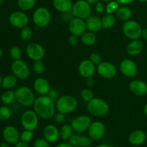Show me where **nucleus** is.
<instances>
[{"instance_id":"nucleus-62","label":"nucleus","mask_w":147,"mask_h":147,"mask_svg":"<svg viewBox=\"0 0 147 147\" xmlns=\"http://www.w3.org/2000/svg\"><path fill=\"white\" fill-rule=\"evenodd\" d=\"M3 4V0H0V6L2 5Z\"/></svg>"},{"instance_id":"nucleus-13","label":"nucleus","mask_w":147,"mask_h":147,"mask_svg":"<svg viewBox=\"0 0 147 147\" xmlns=\"http://www.w3.org/2000/svg\"><path fill=\"white\" fill-rule=\"evenodd\" d=\"M26 53L29 58L34 61L41 60L45 56V50L42 46L37 42L30 43L26 48Z\"/></svg>"},{"instance_id":"nucleus-16","label":"nucleus","mask_w":147,"mask_h":147,"mask_svg":"<svg viewBox=\"0 0 147 147\" xmlns=\"http://www.w3.org/2000/svg\"><path fill=\"white\" fill-rule=\"evenodd\" d=\"M3 139L9 144H16L20 139V134L18 130L13 126H8L2 131Z\"/></svg>"},{"instance_id":"nucleus-58","label":"nucleus","mask_w":147,"mask_h":147,"mask_svg":"<svg viewBox=\"0 0 147 147\" xmlns=\"http://www.w3.org/2000/svg\"><path fill=\"white\" fill-rule=\"evenodd\" d=\"M2 55H3L2 50H1V49L0 48V59H1V57H2Z\"/></svg>"},{"instance_id":"nucleus-2","label":"nucleus","mask_w":147,"mask_h":147,"mask_svg":"<svg viewBox=\"0 0 147 147\" xmlns=\"http://www.w3.org/2000/svg\"><path fill=\"white\" fill-rule=\"evenodd\" d=\"M88 111L92 116L96 117H102L108 113L109 111V106L106 100L101 98H93L92 100L88 102Z\"/></svg>"},{"instance_id":"nucleus-46","label":"nucleus","mask_w":147,"mask_h":147,"mask_svg":"<svg viewBox=\"0 0 147 147\" xmlns=\"http://www.w3.org/2000/svg\"><path fill=\"white\" fill-rule=\"evenodd\" d=\"M78 36L73 35L72 34L71 36H70L68 38V43L72 46H75L78 44Z\"/></svg>"},{"instance_id":"nucleus-59","label":"nucleus","mask_w":147,"mask_h":147,"mask_svg":"<svg viewBox=\"0 0 147 147\" xmlns=\"http://www.w3.org/2000/svg\"><path fill=\"white\" fill-rule=\"evenodd\" d=\"M2 78H1V76L0 75V86H1V83H2Z\"/></svg>"},{"instance_id":"nucleus-31","label":"nucleus","mask_w":147,"mask_h":147,"mask_svg":"<svg viewBox=\"0 0 147 147\" xmlns=\"http://www.w3.org/2000/svg\"><path fill=\"white\" fill-rule=\"evenodd\" d=\"M36 0H17V6L23 11H30L34 8Z\"/></svg>"},{"instance_id":"nucleus-15","label":"nucleus","mask_w":147,"mask_h":147,"mask_svg":"<svg viewBox=\"0 0 147 147\" xmlns=\"http://www.w3.org/2000/svg\"><path fill=\"white\" fill-rule=\"evenodd\" d=\"M88 136L93 141H98L101 139L106 133V126L102 122L94 121L92 122L89 127Z\"/></svg>"},{"instance_id":"nucleus-39","label":"nucleus","mask_w":147,"mask_h":147,"mask_svg":"<svg viewBox=\"0 0 147 147\" xmlns=\"http://www.w3.org/2000/svg\"><path fill=\"white\" fill-rule=\"evenodd\" d=\"M11 116V111L7 106L0 107V120L7 121Z\"/></svg>"},{"instance_id":"nucleus-25","label":"nucleus","mask_w":147,"mask_h":147,"mask_svg":"<svg viewBox=\"0 0 147 147\" xmlns=\"http://www.w3.org/2000/svg\"><path fill=\"white\" fill-rule=\"evenodd\" d=\"M53 4L55 9L61 13L71 11L73 5L71 0H53Z\"/></svg>"},{"instance_id":"nucleus-57","label":"nucleus","mask_w":147,"mask_h":147,"mask_svg":"<svg viewBox=\"0 0 147 147\" xmlns=\"http://www.w3.org/2000/svg\"><path fill=\"white\" fill-rule=\"evenodd\" d=\"M144 113L147 116V104L145 105L144 108Z\"/></svg>"},{"instance_id":"nucleus-28","label":"nucleus","mask_w":147,"mask_h":147,"mask_svg":"<svg viewBox=\"0 0 147 147\" xmlns=\"http://www.w3.org/2000/svg\"><path fill=\"white\" fill-rule=\"evenodd\" d=\"M97 37L94 32H86L81 35V42L86 46H92L96 42Z\"/></svg>"},{"instance_id":"nucleus-29","label":"nucleus","mask_w":147,"mask_h":147,"mask_svg":"<svg viewBox=\"0 0 147 147\" xmlns=\"http://www.w3.org/2000/svg\"><path fill=\"white\" fill-rule=\"evenodd\" d=\"M59 131H60V139H63V141H67L73 135V129L72 128L71 125L65 124L60 128Z\"/></svg>"},{"instance_id":"nucleus-42","label":"nucleus","mask_w":147,"mask_h":147,"mask_svg":"<svg viewBox=\"0 0 147 147\" xmlns=\"http://www.w3.org/2000/svg\"><path fill=\"white\" fill-rule=\"evenodd\" d=\"M89 60H90L95 65H98L102 62V59L100 55L96 53H92V54L90 55V57H89Z\"/></svg>"},{"instance_id":"nucleus-11","label":"nucleus","mask_w":147,"mask_h":147,"mask_svg":"<svg viewBox=\"0 0 147 147\" xmlns=\"http://www.w3.org/2000/svg\"><path fill=\"white\" fill-rule=\"evenodd\" d=\"M92 123L91 119L88 116L82 115L75 118L71 122V126L76 133H83L88 130Z\"/></svg>"},{"instance_id":"nucleus-35","label":"nucleus","mask_w":147,"mask_h":147,"mask_svg":"<svg viewBox=\"0 0 147 147\" xmlns=\"http://www.w3.org/2000/svg\"><path fill=\"white\" fill-rule=\"evenodd\" d=\"M32 37V31L30 27L27 26V27L21 29L20 37L23 41H29L30 40H31Z\"/></svg>"},{"instance_id":"nucleus-17","label":"nucleus","mask_w":147,"mask_h":147,"mask_svg":"<svg viewBox=\"0 0 147 147\" xmlns=\"http://www.w3.org/2000/svg\"><path fill=\"white\" fill-rule=\"evenodd\" d=\"M120 70L123 76L128 78H132L137 73V66L133 60L125 59L121 63Z\"/></svg>"},{"instance_id":"nucleus-40","label":"nucleus","mask_w":147,"mask_h":147,"mask_svg":"<svg viewBox=\"0 0 147 147\" xmlns=\"http://www.w3.org/2000/svg\"><path fill=\"white\" fill-rule=\"evenodd\" d=\"M81 97L83 100L86 102H89L90 100L93 98V93L90 89L88 88H84L82 90L81 93Z\"/></svg>"},{"instance_id":"nucleus-30","label":"nucleus","mask_w":147,"mask_h":147,"mask_svg":"<svg viewBox=\"0 0 147 147\" xmlns=\"http://www.w3.org/2000/svg\"><path fill=\"white\" fill-rule=\"evenodd\" d=\"M15 99V92L12 91V90H6L2 93L1 96V102L6 106L11 104Z\"/></svg>"},{"instance_id":"nucleus-3","label":"nucleus","mask_w":147,"mask_h":147,"mask_svg":"<svg viewBox=\"0 0 147 147\" xmlns=\"http://www.w3.org/2000/svg\"><path fill=\"white\" fill-rule=\"evenodd\" d=\"M78 106V100L74 96L65 95L59 98L56 103V109L59 113L66 115L72 113Z\"/></svg>"},{"instance_id":"nucleus-24","label":"nucleus","mask_w":147,"mask_h":147,"mask_svg":"<svg viewBox=\"0 0 147 147\" xmlns=\"http://www.w3.org/2000/svg\"><path fill=\"white\" fill-rule=\"evenodd\" d=\"M144 49V43L139 39L133 40L126 47L127 53L131 56H136L140 54Z\"/></svg>"},{"instance_id":"nucleus-48","label":"nucleus","mask_w":147,"mask_h":147,"mask_svg":"<svg viewBox=\"0 0 147 147\" xmlns=\"http://www.w3.org/2000/svg\"><path fill=\"white\" fill-rule=\"evenodd\" d=\"M14 147H29L28 144L26 142H22V141H19L17 144H15Z\"/></svg>"},{"instance_id":"nucleus-10","label":"nucleus","mask_w":147,"mask_h":147,"mask_svg":"<svg viewBox=\"0 0 147 147\" xmlns=\"http://www.w3.org/2000/svg\"><path fill=\"white\" fill-rule=\"evenodd\" d=\"M8 20L9 24L17 29L24 28L29 23L28 17L23 11H13L9 16Z\"/></svg>"},{"instance_id":"nucleus-32","label":"nucleus","mask_w":147,"mask_h":147,"mask_svg":"<svg viewBox=\"0 0 147 147\" xmlns=\"http://www.w3.org/2000/svg\"><path fill=\"white\" fill-rule=\"evenodd\" d=\"M101 20L102 27L103 29L111 28L116 23V17L113 14H107L101 19Z\"/></svg>"},{"instance_id":"nucleus-44","label":"nucleus","mask_w":147,"mask_h":147,"mask_svg":"<svg viewBox=\"0 0 147 147\" xmlns=\"http://www.w3.org/2000/svg\"><path fill=\"white\" fill-rule=\"evenodd\" d=\"M73 17H75L73 16V13H72V11L63 13V15H62V18H63V20H64L65 22H68L73 18Z\"/></svg>"},{"instance_id":"nucleus-36","label":"nucleus","mask_w":147,"mask_h":147,"mask_svg":"<svg viewBox=\"0 0 147 147\" xmlns=\"http://www.w3.org/2000/svg\"><path fill=\"white\" fill-rule=\"evenodd\" d=\"M33 71L37 75H42L45 70V66L41 60L34 61L32 65Z\"/></svg>"},{"instance_id":"nucleus-51","label":"nucleus","mask_w":147,"mask_h":147,"mask_svg":"<svg viewBox=\"0 0 147 147\" xmlns=\"http://www.w3.org/2000/svg\"><path fill=\"white\" fill-rule=\"evenodd\" d=\"M50 93V97H51L53 99L56 96H57V93H56V92L54 90H50V93Z\"/></svg>"},{"instance_id":"nucleus-54","label":"nucleus","mask_w":147,"mask_h":147,"mask_svg":"<svg viewBox=\"0 0 147 147\" xmlns=\"http://www.w3.org/2000/svg\"><path fill=\"white\" fill-rule=\"evenodd\" d=\"M86 1L90 5H93V4H96L98 1V0H86Z\"/></svg>"},{"instance_id":"nucleus-61","label":"nucleus","mask_w":147,"mask_h":147,"mask_svg":"<svg viewBox=\"0 0 147 147\" xmlns=\"http://www.w3.org/2000/svg\"><path fill=\"white\" fill-rule=\"evenodd\" d=\"M103 1H104V2H109V1H112V0H102Z\"/></svg>"},{"instance_id":"nucleus-4","label":"nucleus","mask_w":147,"mask_h":147,"mask_svg":"<svg viewBox=\"0 0 147 147\" xmlns=\"http://www.w3.org/2000/svg\"><path fill=\"white\" fill-rule=\"evenodd\" d=\"M123 32L130 40H137L142 35V28L140 24L134 20H128L123 24Z\"/></svg>"},{"instance_id":"nucleus-43","label":"nucleus","mask_w":147,"mask_h":147,"mask_svg":"<svg viewBox=\"0 0 147 147\" xmlns=\"http://www.w3.org/2000/svg\"><path fill=\"white\" fill-rule=\"evenodd\" d=\"M80 134H78V133L73 134L71 136H70V139H68V142L70 144L73 145L75 147H78V139Z\"/></svg>"},{"instance_id":"nucleus-53","label":"nucleus","mask_w":147,"mask_h":147,"mask_svg":"<svg viewBox=\"0 0 147 147\" xmlns=\"http://www.w3.org/2000/svg\"><path fill=\"white\" fill-rule=\"evenodd\" d=\"M142 37H143L145 40H147V28H145L144 30H142Z\"/></svg>"},{"instance_id":"nucleus-33","label":"nucleus","mask_w":147,"mask_h":147,"mask_svg":"<svg viewBox=\"0 0 147 147\" xmlns=\"http://www.w3.org/2000/svg\"><path fill=\"white\" fill-rule=\"evenodd\" d=\"M93 145V140L90 136H79L78 147H91Z\"/></svg>"},{"instance_id":"nucleus-45","label":"nucleus","mask_w":147,"mask_h":147,"mask_svg":"<svg viewBox=\"0 0 147 147\" xmlns=\"http://www.w3.org/2000/svg\"><path fill=\"white\" fill-rule=\"evenodd\" d=\"M65 121V114L61 113H57L55 115V121L57 123H62Z\"/></svg>"},{"instance_id":"nucleus-14","label":"nucleus","mask_w":147,"mask_h":147,"mask_svg":"<svg viewBox=\"0 0 147 147\" xmlns=\"http://www.w3.org/2000/svg\"><path fill=\"white\" fill-rule=\"evenodd\" d=\"M68 28L69 31L72 34L78 37L86 32L87 27H86V21H84V20L78 17H73L69 22Z\"/></svg>"},{"instance_id":"nucleus-47","label":"nucleus","mask_w":147,"mask_h":147,"mask_svg":"<svg viewBox=\"0 0 147 147\" xmlns=\"http://www.w3.org/2000/svg\"><path fill=\"white\" fill-rule=\"evenodd\" d=\"M96 11L98 13V14H102L104 11V7H103V4H102L100 1H98L96 4Z\"/></svg>"},{"instance_id":"nucleus-12","label":"nucleus","mask_w":147,"mask_h":147,"mask_svg":"<svg viewBox=\"0 0 147 147\" xmlns=\"http://www.w3.org/2000/svg\"><path fill=\"white\" fill-rule=\"evenodd\" d=\"M97 70L99 76L106 79L113 78L117 73L116 66L113 63L106 61H102L98 65Z\"/></svg>"},{"instance_id":"nucleus-5","label":"nucleus","mask_w":147,"mask_h":147,"mask_svg":"<svg viewBox=\"0 0 147 147\" xmlns=\"http://www.w3.org/2000/svg\"><path fill=\"white\" fill-rule=\"evenodd\" d=\"M15 98L20 104L24 106H30L35 100L32 90L27 86H22L15 91Z\"/></svg>"},{"instance_id":"nucleus-6","label":"nucleus","mask_w":147,"mask_h":147,"mask_svg":"<svg viewBox=\"0 0 147 147\" xmlns=\"http://www.w3.org/2000/svg\"><path fill=\"white\" fill-rule=\"evenodd\" d=\"M32 20L37 27L43 28L47 27L51 20V14L45 7H39L34 11Z\"/></svg>"},{"instance_id":"nucleus-1","label":"nucleus","mask_w":147,"mask_h":147,"mask_svg":"<svg viewBox=\"0 0 147 147\" xmlns=\"http://www.w3.org/2000/svg\"><path fill=\"white\" fill-rule=\"evenodd\" d=\"M34 111L38 116L43 119H50L55 116V108L53 99L50 96H41L34 102Z\"/></svg>"},{"instance_id":"nucleus-60","label":"nucleus","mask_w":147,"mask_h":147,"mask_svg":"<svg viewBox=\"0 0 147 147\" xmlns=\"http://www.w3.org/2000/svg\"><path fill=\"white\" fill-rule=\"evenodd\" d=\"M140 2H142V3H144V2H146L147 0H139Z\"/></svg>"},{"instance_id":"nucleus-38","label":"nucleus","mask_w":147,"mask_h":147,"mask_svg":"<svg viewBox=\"0 0 147 147\" xmlns=\"http://www.w3.org/2000/svg\"><path fill=\"white\" fill-rule=\"evenodd\" d=\"M33 136H34V134H33L32 131L24 129V131L22 132L21 134H20V141H22L26 143H29L32 140Z\"/></svg>"},{"instance_id":"nucleus-27","label":"nucleus","mask_w":147,"mask_h":147,"mask_svg":"<svg viewBox=\"0 0 147 147\" xmlns=\"http://www.w3.org/2000/svg\"><path fill=\"white\" fill-rule=\"evenodd\" d=\"M132 16V11L130 8L127 7H119L118 11H116V17L119 20L121 21L126 22L130 20Z\"/></svg>"},{"instance_id":"nucleus-56","label":"nucleus","mask_w":147,"mask_h":147,"mask_svg":"<svg viewBox=\"0 0 147 147\" xmlns=\"http://www.w3.org/2000/svg\"><path fill=\"white\" fill-rule=\"evenodd\" d=\"M96 147H111V146H109L108 144H99L98 146H97Z\"/></svg>"},{"instance_id":"nucleus-41","label":"nucleus","mask_w":147,"mask_h":147,"mask_svg":"<svg viewBox=\"0 0 147 147\" xmlns=\"http://www.w3.org/2000/svg\"><path fill=\"white\" fill-rule=\"evenodd\" d=\"M34 147H50V144L45 139L39 138L34 141Z\"/></svg>"},{"instance_id":"nucleus-34","label":"nucleus","mask_w":147,"mask_h":147,"mask_svg":"<svg viewBox=\"0 0 147 147\" xmlns=\"http://www.w3.org/2000/svg\"><path fill=\"white\" fill-rule=\"evenodd\" d=\"M119 9V4L117 1L115 0H112V1L108 2L107 5L106 7V11L107 12V14H113L114 13H116V11H118V9Z\"/></svg>"},{"instance_id":"nucleus-18","label":"nucleus","mask_w":147,"mask_h":147,"mask_svg":"<svg viewBox=\"0 0 147 147\" xmlns=\"http://www.w3.org/2000/svg\"><path fill=\"white\" fill-rule=\"evenodd\" d=\"M96 72L95 65L90 60H84L79 64L78 73L84 78H90Z\"/></svg>"},{"instance_id":"nucleus-21","label":"nucleus","mask_w":147,"mask_h":147,"mask_svg":"<svg viewBox=\"0 0 147 147\" xmlns=\"http://www.w3.org/2000/svg\"><path fill=\"white\" fill-rule=\"evenodd\" d=\"M34 89L40 96H46L50 91V86L47 80L44 78H38L34 82Z\"/></svg>"},{"instance_id":"nucleus-19","label":"nucleus","mask_w":147,"mask_h":147,"mask_svg":"<svg viewBox=\"0 0 147 147\" xmlns=\"http://www.w3.org/2000/svg\"><path fill=\"white\" fill-rule=\"evenodd\" d=\"M129 90L137 96H143L147 93V84L140 80H132L129 84Z\"/></svg>"},{"instance_id":"nucleus-50","label":"nucleus","mask_w":147,"mask_h":147,"mask_svg":"<svg viewBox=\"0 0 147 147\" xmlns=\"http://www.w3.org/2000/svg\"><path fill=\"white\" fill-rule=\"evenodd\" d=\"M56 147H75L73 145L70 144V143H66V142H63V143L59 144L58 145H57Z\"/></svg>"},{"instance_id":"nucleus-20","label":"nucleus","mask_w":147,"mask_h":147,"mask_svg":"<svg viewBox=\"0 0 147 147\" xmlns=\"http://www.w3.org/2000/svg\"><path fill=\"white\" fill-rule=\"evenodd\" d=\"M43 136L49 143H55L60 137V131L55 125H47L43 130Z\"/></svg>"},{"instance_id":"nucleus-26","label":"nucleus","mask_w":147,"mask_h":147,"mask_svg":"<svg viewBox=\"0 0 147 147\" xmlns=\"http://www.w3.org/2000/svg\"><path fill=\"white\" fill-rule=\"evenodd\" d=\"M17 83V78L14 75H8L2 79L1 87L6 90H9L16 86Z\"/></svg>"},{"instance_id":"nucleus-8","label":"nucleus","mask_w":147,"mask_h":147,"mask_svg":"<svg viewBox=\"0 0 147 147\" xmlns=\"http://www.w3.org/2000/svg\"><path fill=\"white\" fill-rule=\"evenodd\" d=\"M21 123L24 129L33 131L38 126V115L34 111H26L22 115Z\"/></svg>"},{"instance_id":"nucleus-52","label":"nucleus","mask_w":147,"mask_h":147,"mask_svg":"<svg viewBox=\"0 0 147 147\" xmlns=\"http://www.w3.org/2000/svg\"><path fill=\"white\" fill-rule=\"evenodd\" d=\"M88 80H87V84L88 86H93V83H94V81L93 80V79L91 78H87Z\"/></svg>"},{"instance_id":"nucleus-7","label":"nucleus","mask_w":147,"mask_h":147,"mask_svg":"<svg viewBox=\"0 0 147 147\" xmlns=\"http://www.w3.org/2000/svg\"><path fill=\"white\" fill-rule=\"evenodd\" d=\"M86 0H78L74 3L71 11L75 17L86 20L91 15V7Z\"/></svg>"},{"instance_id":"nucleus-9","label":"nucleus","mask_w":147,"mask_h":147,"mask_svg":"<svg viewBox=\"0 0 147 147\" xmlns=\"http://www.w3.org/2000/svg\"><path fill=\"white\" fill-rule=\"evenodd\" d=\"M11 70L13 75L20 80H26L30 75L28 66L22 60H14L11 65Z\"/></svg>"},{"instance_id":"nucleus-23","label":"nucleus","mask_w":147,"mask_h":147,"mask_svg":"<svg viewBox=\"0 0 147 147\" xmlns=\"http://www.w3.org/2000/svg\"><path fill=\"white\" fill-rule=\"evenodd\" d=\"M86 24L88 30L92 32H97L103 28L101 19L97 16L90 15L86 19Z\"/></svg>"},{"instance_id":"nucleus-49","label":"nucleus","mask_w":147,"mask_h":147,"mask_svg":"<svg viewBox=\"0 0 147 147\" xmlns=\"http://www.w3.org/2000/svg\"><path fill=\"white\" fill-rule=\"evenodd\" d=\"M119 4H129L133 2L134 0H116Z\"/></svg>"},{"instance_id":"nucleus-22","label":"nucleus","mask_w":147,"mask_h":147,"mask_svg":"<svg viewBox=\"0 0 147 147\" xmlns=\"http://www.w3.org/2000/svg\"><path fill=\"white\" fill-rule=\"evenodd\" d=\"M146 139V135L144 131L140 129L134 130L129 134L128 140L130 144L139 146L143 144Z\"/></svg>"},{"instance_id":"nucleus-55","label":"nucleus","mask_w":147,"mask_h":147,"mask_svg":"<svg viewBox=\"0 0 147 147\" xmlns=\"http://www.w3.org/2000/svg\"><path fill=\"white\" fill-rule=\"evenodd\" d=\"M0 147H10L9 144L7 143V142H2V143L0 144Z\"/></svg>"},{"instance_id":"nucleus-37","label":"nucleus","mask_w":147,"mask_h":147,"mask_svg":"<svg viewBox=\"0 0 147 147\" xmlns=\"http://www.w3.org/2000/svg\"><path fill=\"white\" fill-rule=\"evenodd\" d=\"M9 54L11 58L14 60H20L22 57V50L18 46H12L9 50Z\"/></svg>"}]
</instances>
